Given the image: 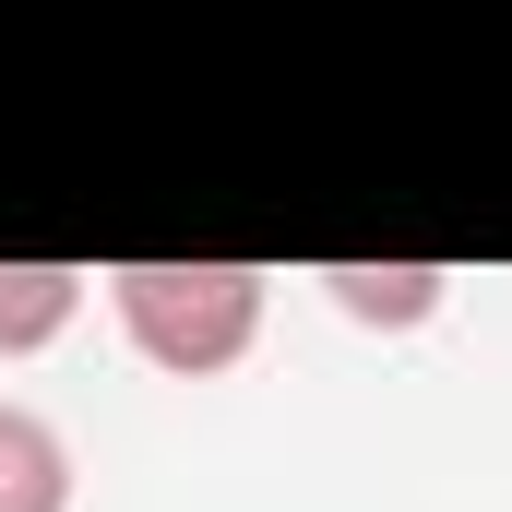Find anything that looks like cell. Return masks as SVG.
<instances>
[{"label": "cell", "instance_id": "6da1fadb", "mask_svg": "<svg viewBox=\"0 0 512 512\" xmlns=\"http://www.w3.org/2000/svg\"><path fill=\"white\" fill-rule=\"evenodd\" d=\"M96 286H108V322L131 334V358L167 382H227L274 310L262 262H108Z\"/></svg>", "mask_w": 512, "mask_h": 512}, {"label": "cell", "instance_id": "7a4b0ae2", "mask_svg": "<svg viewBox=\"0 0 512 512\" xmlns=\"http://www.w3.org/2000/svg\"><path fill=\"white\" fill-rule=\"evenodd\" d=\"M310 286H322L346 322H370V334H417V322H441V298H453L441 262H322Z\"/></svg>", "mask_w": 512, "mask_h": 512}, {"label": "cell", "instance_id": "3957f363", "mask_svg": "<svg viewBox=\"0 0 512 512\" xmlns=\"http://www.w3.org/2000/svg\"><path fill=\"white\" fill-rule=\"evenodd\" d=\"M84 298H96L84 262H0V358H48L84 322Z\"/></svg>", "mask_w": 512, "mask_h": 512}, {"label": "cell", "instance_id": "277c9868", "mask_svg": "<svg viewBox=\"0 0 512 512\" xmlns=\"http://www.w3.org/2000/svg\"><path fill=\"white\" fill-rule=\"evenodd\" d=\"M0 512H72V441L0 393Z\"/></svg>", "mask_w": 512, "mask_h": 512}]
</instances>
